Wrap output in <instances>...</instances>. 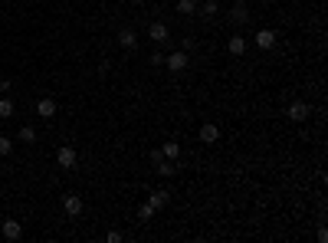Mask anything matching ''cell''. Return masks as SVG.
Returning a JSON list of instances; mask_svg holds the SVG:
<instances>
[{
    "mask_svg": "<svg viewBox=\"0 0 328 243\" xmlns=\"http://www.w3.org/2000/svg\"><path fill=\"white\" fill-rule=\"evenodd\" d=\"M164 66L171 69V73H184V69L191 66V53H184V50L167 53V56H164Z\"/></svg>",
    "mask_w": 328,
    "mask_h": 243,
    "instance_id": "obj_1",
    "label": "cell"
},
{
    "mask_svg": "<svg viewBox=\"0 0 328 243\" xmlns=\"http://www.w3.org/2000/svg\"><path fill=\"white\" fill-rule=\"evenodd\" d=\"M309 115H312V109H309V102H302V99L289 102V109H285V119L289 122H309Z\"/></svg>",
    "mask_w": 328,
    "mask_h": 243,
    "instance_id": "obj_2",
    "label": "cell"
},
{
    "mask_svg": "<svg viewBox=\"0 0 328 243\" xmlns=\"http://www.w3.org/2000/svg\"><path fill=\"white\" fill-rule=\"evenodd\" d=\"M279 40L276 30H256V50H273Z\"/></svg>",
    "mask_w": 328,
    "mask_h": 243,
    "instance_id": "obj_3",
    "label": "cell"
},
{
    "mask_svg": "<svg viewBox=\"0 0 328 243\" xmlns=\"http://www.w3.org/2000/svg\"><path fill=\"white\" fill-rule=\"evenodd\" d=\"M197 135H200V142H204V145H217V142H220V128H217L213 122H204Z\"/></svg>",
    "mask_w": 328,
    "mask_h": 243,
    "instance_id": "obj_4",
    "label": "cell"
},
{
    "mask_svg": "<svg viewBox=\"0 0 328 243\" xmlns=\"http://www.w3.org/2000/svg\"><path fill=\"white\" fill-rule=\"evenodd\" d=\"M148 204L155 207V211H161V207H167V204H171V187H158V191H151Z\"/></svg>",
    "mask_w": 328,
    "mask_h": 243,
    "instance_id": "obj_5",
    "label": "cell"
},
{
    "mask_svg": "<svg viewBox=\"0 0 328 243\" xmlns=\"http://www.w3.org/2000/svg\"><path fill=\"white\" fill-rule=\"evenodd\" d=\"M56 164H59V168H72L76 164V148L72 145H62V148L56 151Z\"/></svg>",
    "mask_w": 328,
    "mask_h": 243,
    "instance_id": "obj_6",
    "label": "cell"
},
{
    "mask_svg": "<svg viewBox=\"0 0 328 243\" xmlns=\"http://www.w3.org/2000/svg\"><path fill=\"white\" fill-rule=\"evenodd\" d=\"M62 211H66L69 217H79L82 214V197L79 194H66V197H62Z\"/></svg>",
    "mask_w": 328,
    "mask_h": 243,
    "instance_id": "obj_7",
    "label": "cell"
},
{
    "mask_svg": "<svg viewBox=\"0 0 328 243\" xmlns=\"http://www.w3.org/2000/svg\"><path fill=\"white\" fill-rule=\"evenodd\" d=\"M0 233H4V240H20L23 237V227H20V220H4Z\"/></svg>",
    "mask_w": 328,
    "mask_h": 243,
    "instance_id": "obj_8",
    "label": "cell"
},
{
    "mask_svg": "<svg viewBox=\"0 0 328 243\" xmlns=\"http://www.w3.org/2000/svg\"><path fill=\"white\" fill-rule=\"evenodd\" d=\"M230 20H233L236 26H243L249 20V7L246 4H233V7H230Z\"/></svg>",
    "mask_w": 328,
    "mask_h": 243,
    "instance_id": "obj_9",
    "label": "cell"
},
{
    "mask_svg": "<svg viewBox=\"0 0 328 243\" xmlns=\"http://www.w3.org/2000/svg\"><path fill=\"white\" fill-rule=\"evenodd\" d=\"M148 37H151V43H167V40H171V30H167L164 23H151Z\"/></svg>",
    "mask_w": 328,
    "mask_h": 243,
    "instance_id": "obj_10",
    "label": "cell"
},
{
    "mask_svg": "<svg viewBox=\"0 0 328 243\" xmlns=\"http://www.w3.org/2000/svg\"><path fill=\"white\" fill-rule=\"evenodd\" d=\"M37 115H40V119H53V115H56V99H50V95L40 99L37 102Z\"/></svg>",
    "mask_w": 328,
    "mask_h": 243,
    "instance_id": "obj_11",
    "label": "cell"
},
{
    "mask_svg": "<svg viewBox=\"0 0 328 243\" xmlns=\"http://www.w3.org/2000/svg\"><path fill=\"white\" fill-rule=\"evenodd\" d=\"M118 46H122V50H135L138 46V33L135 30H122L118 33Z\"/></svg>",
    "mask_w": 328,
    "mask_h": 243,
    "instance_id": "obj_12",
    "label": "cell"
},
{
    "mask_svg": "<svg viewBox=\"0 0 328 243\" xmlns=\"http://www.w3.org/2000/svg\"><path fill=\"white\" fill-rule=\"evenodd\" d=\"M227 50H230V56H243V53H246V40H243V37H230L227 40Z\"/></svg>",
    "mask_w": 328,
    "mask_h": 243,
    "instance_id": "obj_13",
    "label": "cell"
},
{
    "mask_svg": "<svg viewBox=\"0 0 328 243\" xmlns=\"http://www.w3.org/2000/svg\"><path fill=\"white\" fill-rule=\"evenodd\" d=\"M155 171H158V175H161V178H174V175H177V168H174V161H167V158H164V161H158V164H155Z\"/></svg>",
    "mask_w": 328,
    "mask_h": 243,
    "instance_id": "obj_14",
    "label": "cell"
},
{
    "mask_svg": "<svg viewBox=\"0 0 328 243\" xmlns=\"http://www.w3.org/2000/svg\"><path fill=\"white\" fill-rule=\"evenodd\" d=\"M161 155L167 158V161H177V158H180V145L177 142H167L164 148H161Z\"/></svg>",
    "mask_w": 328,
    "mask_h": 243,
    "instance_id": "obj_15",
    "label": "cell"
},
{
    "mask_svg": "<svg viewBox=\"0 0 328 243\" xmlns=\"http://www.w3.org/2000/svg\"><path fill=\"white\" fill-rule=\"evenodd\" d=\"M20 142L33 145V142H37V128H33V125H23V128H20Z\"/></svg>",
    "mask_w": 328,
    "mask_h": 243,
    "instance_id": "obj_16",
    "label": "cell"
},
{
    "mask_svg": "<svg viewBox=\"0 0 328 243\" xmlns=\"http://www.w3.org/2000/svg\"><path fill=\"white\" fill-rule=\"evenodd\" d=\"M197 10L204 13V17H217V13H220V4H217V0H204V7H197Z\"/></svg>",
    "mask_w": 328,
    "mask_h": 243,
    "instance_id": "obj_17",
    "label": "cell"
},
{
    "mask_svg": "<svg viewBox=\"0 0 328 243\" xmlns=\"http://www.w3.org/2000/svg\"><path fill=\"white\" fill-rule=\"evenodd\" d=\"M177 13H184V17H194V13H197V4H194V0H177Z\"/></svg>",
    "mask_w": 328,
    "mask_h": 243,
    "instance_id": "obj_18",
    "label": "cell"
},
{
    "mask_svg": "<svg viewBox=\"0 0 328 243\" xmlns=\"http://www.w3.org/2000/svg\"><path fill=\"white\" fill-rule=\"evenodd\" d=\"M13 115V102L10 99H0V119H10Z\"/></svg>",
    "mask_w": 328,
    "mask_h": 243,
    "instance_id": "obj_19",
    "label": "cell"
},
{
    "mask_svg": "<svg viewBox=\"0 0 328 243\" xmlns=\"http://www.w3.org/2000/svg\"><path fill=\"white\" fill-rule=\"evenodd\" d=\"M10 151H13V142H10L7 135H0V158H7Z\"/></svg>",
    "mask_w": 328,
    "mask_h": 243,
    "instance_id": "obj_20",
    "label": "cell"
},
{
    "mask_svg": "<svg viewBox=\"0 0 328 243\" xmlns=\"http://www.w3.org/2000/svg\"><path fill=\"white\" fill-rule=\"evenodd\" d=\"M138 217H141V220H151V217H155V207H151V204H141V207H138Z\"/></svg>",
    "mask_w": 328,
    "mask_h": 243,
    "instance_id": "obj_21",
    "label": "cell"
},
{
    "mask_svg": "<svg viewBox=\"0 0 328 243\" xmlns=\"http://www.w3.org/2000/svg\"><path fill=\"white\" fill-rule=\"evenodd\" d=\"M194 46H197V43H194V37H184V43H180V50H184V53H191Z\"/></svg>",
    "mask_w": 328,
    "mask_h": 243,
    "instance_id": "obj_22",
    "label": "cell"
},
{
    "mask_svg": "<svg viewBox=\"0 0 328 243\" xmlns=\"http://www.w3.org/2000/svg\"><path fill=\"white\" fill-rule=\"evenodd\" d=\"M151 66H164V53H151Z\"/></svg>",
    "mask_w": 328,
    "mask_h": 243,
    "instance_id": "obj_23",
    "label": "cell"
},
{
    "mask_svg": "<svg viewBox=\"0 0 328 243\" xmlns=\"http://www.w3.org/2000/svg\"><path fill=\"white\" fill-rule=\"evenodd\" d=\"M158 161H164V155H161V148H151V164H158Z\"/></svg>",
    "mask_w": 328,
    "mask_h": 243,
    "instance_id": "obj_24",
    "label": "cell"
},
{
    "mask_svg": "<svg viewBox=\"0 0 328 243\" xmlns=\"http://www.w3.org/2000/svg\"><path fill=\"white\" fill-rule=\"evenodd\" d=\"M105 240H108V243H118V240H122V233H118V230H108Z\"/></svg>",
    "mask_w": 328,
    "mask_h": 243,
    "instance_id": "obj_25",
    "label": "cell"
},
{
    "mask_svg": "<svg viewBox=\"0 0 328 243\" xmlns=\"http://www.w3.org/2000/svg\"><path fill=\"white\" fill-rule=\"evenodd\" d=\"M0 92H4V79H0Z\"/></svg>",
    "mask_w": 328,
    "mask_h": 243,
    "instance_id": "obj_26",
    "label": "cell"
},
{
    "mask_svg": "<svg viewBox=\"0 0 328 243\" xmlns=\"http://www.w3.org/2000/svg\"><path fill=\"white\" fill-rule=\"evenodd\" d=\"M131 4H141V0H131Z\"/></svg>",
    "mask_w": 328,
    "mask_h": 243,
    "instance_id": "obj_27",
    "label": "cell"
}]
</instances>
